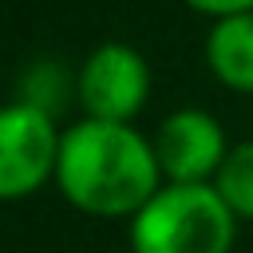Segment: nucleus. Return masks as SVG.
<instances>
[{
    "label": "nucleus",
    "instance_id": "1",
    "mask_svg": "<svg viewBox=\"0 0 253 253\" xmlns=\"http://www.w3.org/2000/svg\"><path fill=\"white\" fill-rule=\"evenodd\" d=\"M59 194L87 217H134L162 186L154 142L134 123L79 119L59 138Z\"/></svg>",
    "mask_w": 253,
    "mask_h": 253
},
{
    "label": "nucleus",
    "instance_id": "2",
    "mask_svg": "<svg viewBox=\"0 0 253 253\" xmlns=\"http://www.w3.org/2000/svg\"><path fill=\"white\" fill-rule=\"evenodd\" d=\"M237 213L213 182H162L130 217V253H229Z\"/></svg>",
    "mask_w": 253,
    "mask_h": 253
},
{
    "label": "nucleus",
    "instance_id": "3",
    "mask_svg": "<svg viewBox=\"0 0 253 253\" xmlns=\"http://www.w3.org/2000/svg\"><path fill=\"white\" fill-rule=\"evenodd\" d=\"M59 138L51 111L32 99L0 107V202H16L55 182Z\"/></svg>",
    "mask_w": 253,
    "mask_h": 253
},
{
    "label": "nucleus",
    "instance_id": "4",
    "mask_svg": "<svg viewBox=\"0 0 253 253\" xmlns=\"http://www.w3.org/2000/svg\"><path fill=\"white\" fill-rule=\"evenodd\" d=\"M75 99L83 119L99 123H134V115L150 99V63L138 47L123 40H107L79 63Z\"/></svg>",
    "mask_w": 253,
    "mask_h": 253
},
{
    "label": "nucleus",
    "instance_id": "5",
    "mask_svg": "<svg viewBox=\"0 0 253 253\" xmlns=\"http://www.w3.org/2000/svg\"><path fill=\"white\" fill-rule=\"evenodd\" d=\"M150 142H154L158 170L166 182H213L229 154L225 126L202 107L170 111L158 123Z\"/></svg>",
    "mask_w": 253,
    "mask_h": 253
},
{
    "label": "nucleus",
    "instance_id": "6",
    "mask_svg": "<svg viewBox=\"0 0 253 253\" xmlns=\"http://www.w3.org/2000/svg\"><path fill=\"white\" fill-rule=\"evenodd\" d=\"M206 67L221 87L237 95H253V12L221 16L210 24Z\"/></svg>",
    "mask_w": 253,
    "mask_h": 253
},
{
    "label": "nucleus",
    "instance_id": "7",
    "mask_svg": "<svg viewBox=\"0 0 253 253\" xmlns=\"http://www.w3.org/2000/svg\"><path fill=\"white\" fill-rule=\"evenodd\" d=\"M213 190L225 198V206L237 213V221H253V138L229 146V154L213 178Z\"/></svg>",
    "mask_w": 253,
    "mask_h": 253
},
{
    "label": "nucleus",
    "instance_id": "8",
    "mask_svg": "<svg viewBox=\"0 0 253 253\" xmlns=\"http://www.w3.org/2000/svg\"><path fill=\"white\" fill-rule=\"evenodd\" d=\"M182 4L194 8V12H202V16H213V20L237 16V12H253V0H182Z\"/></svg>",
    "mask_w": 253,
    "mask_h": 253
}]
</instances>
